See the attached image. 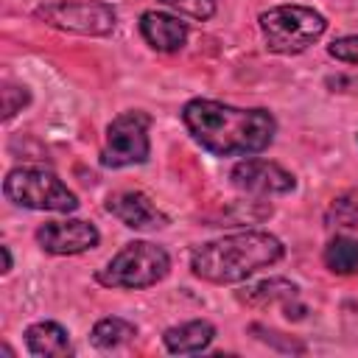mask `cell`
I'll use <instances>...</instances> for the list:
<instances>
[{
    "instance_id": "cell-9",
    "label": "cell",
    "mask_w": 358,
    "mask_h": 358,
    "mask_svg": "<svg viewBox=\"0 0 358 358\" xmlns=\"http://www.w3.org/2000/svg\"><path fill=\"white\" fill-rule=\"evenodd\" d=\"M36 243L42 252L56 255V257H70L90 252L101 243V232L92 221L84 218H62V221H45L34 232Z\"/></svg>"
},
{
    "instance_id": "cell-22",
    "label": "cell",
    "mask_w": 358,
    "mask_h": 358,
    "mask_svg": "<svg viewBox=\"0 0 358 358\" xmlns=\"http://www.w3.org/2000/svg\"><path fill=\"white\" fill-rule=\"evenodd\" d=\"M355 140H358V134H355Z\"/></svg>"
},
{
    "instance_id": "cell-11",
    "label": "cell",
    "mask_w": 358,
    "mask_h": 358,
    "mask_svg": "<svg viewBox=\"0 0 358 358\" xmlns=\"http://www.w3.org/2000/svg\"><path fill=\"white\" fill-rule=\"evenodd\" d=\"M137 28L143 42L157 53H176L187 45V36H190V25L179 14L157 11V8L143 11L137 20Z\"/></svg>"
},
{
    "instance_id": "cell-19",
    "label": "cell",
    "mask_w": 358,
    "mask_h": 358,
    "mask_svg": "<svg viewBox=\"0 0 358 358\" xmlns=\"http://www.w3.org/2000/svg\"><path fill=\"white\" fill-rule=\"evenodd\" d=\"M327 53H330L336 62H341V64L358 67V34L336 36V39L327 45Z\"/></svg>"
},
{
    "instance_id": "cell-5",
    "label": "cell",
    "mask_w": 358,
    "mask_h": 358,
    "mask_svg": "<svg viewBox=\"0 0 358 358\" xmlns=\"http://www.w3.org/2000/svg\"><path fill=\"white\" fill-rule=\"evenodd\" d=\"M3 196L22 210L36 213H76L78 196L48 168L39 165H17L3 179Z\"/></svg>"
},
{
    "instance_id": "cell-16",
    "label": "cell",
    "mask_w": 358,
    "mask_h": 358,
    "mask_svg": "<svg viewBox=\"0 0 358 358\" xmlns=\"http://www.w3.org/2000/svg\"><path fill=\"white\" fill-rule=\"evenodd\" d=\"M322 263L327 271H333L338 277L358 274V238H350V235L330 238L322 252Z\"/></svg>"
},
{
    "instance_id": "cell-12",
    "label": "cell",
    "mask_w": 358,
    "mask_h": 358,
    "mask_svg": "<svg viewBox=\"0 0 358 358\" xmlns=\"http://www.w3.org/2000/svg\"><path fill=\"white\" fill-rule=\"evenodd\" d=\"M25 350L36 358H64L73 355V344H70V333L64 324L53 322V319H39L34 324L25 327Z\"/></svg>"
},
{
    "instance_id": "cell-3",
    "label": "cell",
    "mask_w": 358,
    "mask_h": 358,
    "mask_svg": "<svg viewBox=\"0 0 358 358\" xmlns=\"http://www.w3.org/2000/svg\"><path fill=\"white\" fill-rule=\"evenodd\" d=\"M257 25H260V36L266 48L277 56L305 53L327 31L324 14L310 6H299V3H282V6H271L260 11Z\"/></svg>"
},
{
    "instance_id": "cell-13",
    "label": "cell",
    "mask_w": 358,
    "mask_h": 358,
    "mask_svg": "<svg viewBox=\"0 0 358 358\" xmlns=\"http://www.w3.org/2000/svg\"><path fill=\"white\" fill-rule=\"evenodd\" d=\"M215 338V324L207 319H190L182 324H173L162 333V344L171 355H193L204 352Z\"/></svg>"
},
{
    "instance_id": "cell-17",
    "label": "cell",
    "mask_w": 358,
    "mask_h": 358,
    "mask_svg": "<svg viewBox=\"0 0 358 358\" xmlns=\"http://www.w3.org/2000/svg\"><path fill=\"white\" fill-rule=\"evenodd\" d=\"M28 103H31V90L25 84H14V81H6L3 84V120L6 123L17 112H22Z\"/></svg>"
},
{
    "instance_id": "cell-18",
    "label": "cell",
    "mask_w": 358,
    "mask_h": 358,
    "mask_svg": "<svg viewBox=\"0 0 358 358\" xmlns=\"http://www.w3.org/2000/svg\"><path fill=\"white\" fill-rule=\"evenodd\" d=\"M157 3H162V6H168V8H173V11H179V17L182 14H190L193 20H210L213 14H215V8H218V3L215 0H157Z\"/></svg>"
},
{
    "instance_id": "cell-14",
    "label": "cell",
    "mask_w": 358,
    "mask_h": 358,
    "mask_svg": "<svg viewBox=\"0 0 358 358\" xmlns=\"http://www.w3.org/2000/svg\"><path fill=\"white\" fill-rule=\"evenodd\" d=\"M299 296V285L285 280V277H271V280H260L255 285H246L243 291H238V302L249 305V308H268V305H285L288 299Z\"/></svg>"
},
{
    "instance_id": "cell-8",
    "label": "cell",
    "mask_w": 358,
    "mask_h": 358,
    "mask_svg": "<svg viewBox=\"0 0 358 358\" xmlns=\"http://www.w3.org/2000/svg\"><path fill=\"white\" fill-rule=\"evenodd\" d=\"M229 182L232 187L252 196H285L296 187V176L288 168L263 157H246L235 162L229 171Z\"/></svg>"
},
{
    "instance_id": "cell-10",
    "label": "cell",
    "mask_w": 358,
    "mask_h": 358,
    "mask_svg": "<svg viewBox=\"0 0 358 358\" xmlns=\"http://www.w3.org/2000/svg\"><path fill=\"white\" fill-rule=\"evenodd\" d=\"M106 213L134 232H151L168 227V215L143 190H120L106 199Z\"/></svg>"
},
{
    "instance_id": "cell-21",
    "label": "cell",
    "mask_w": 358,
    "mask_h": 358,
    "mask_svg": "<svg viewBox=\"0 0 358 358\" xmlns=\"http://www.w3.org/2000/svg\"><path fill=\"white\" fill-rule=\"evenodd\" d=\"M0 255H3V274H8V271L14 268V257H11L8 243H3V246H0Z\"/></svg>"
},
{
    "instance_id": "cell-1",
    "label": "cell",
    "mask_w": 358,
    "mask_h": 358,
    "mask_svg": "<svg viewBox=\"0 0 358 358\" xmlns=\"http://www.w3.org/2000/svg\"><path fill=\"white\" fill-rule=\"evenodd\" d=\"M179 115L193 143L213 157H255L277 134V120L263 106L243 109L213 98H190Z\"/></svg>"
},
{
    "instance_id": "cell-15",
    "label": "cell",
    "mask_w": 358,
    "mask_h": 358,
    "mask_svg": "<svg viewBox=\"0 0 358 358\" xmlns=\"http://www.w3.org/2000/svg\"><path fill=\"white\" fill-rule=\"evenodd\" d=\"M134 336H137V324L129 322V319H123V316H103L90 330L92 347H98L103 352L126 347L129 341H134Z\"/></svg>"
},
{
    "instance_id": "cell-4",
    "label": "cell",
    "mask_w": 358,
    "mask_h": 358,
    "mask_svg": "<svg viewBox=\"0 0 358 358\" xmlns=\"http://www.w3.org/2000/svg\"><path fill=\"white\" fill-rule=\"evenodd\" d=\"M171 271V255L151 241H129L117 255L109 257L103 268L95 271L98 285L103 288H123V291H143L162 282Z\"/></svg>"
},
{
    "instance_id": "cell-2",
    "label": "cell",
    "mask_w": 358,
    "mask_h": 358,
    "mask_svg": "<svg viewBox=\"0 0 358 358\" xmlns=\"http://www.w3.org/2000/svg\"><path fill=\"white\" fill-rule=\"evenodd\" d=\"M282 257L285 246L277 235L266 229H243L196 246L190 255V271L196 280L210 285H235Z\"/></svg>"
},
{
    "instance_id": "cell-7",
    "label": "cell",
    "mask_w": 358,
    "mask_h": 358,
    "mask_svg": "<svg viewBox=\"0 0 358 358\" xmlns=\"http://www.w3.org/2000/svg\"><path fill=\"white\" fill-rule=\"evenodd\" d=\"M151 115L143 109H126L115 115L106 126L103 148H101V165L103 168H129L143 165L151 157Z\"/></svg>"
},
{
    "instance_id": "cell-20",
    "label": "cell",
    "mask_w": 358,
    "mask_h": 358,
    "mask_svg": "<svg viewBox=\"0 0 358 358\" xmlns=\"http://www.w3.org/2000/svg\"><path fill=\"white\" fill-rule=\"evenodd\" d=\"M324 87L330 92H358V76H344V73L327 76L324 78Z\"/></svg>"
},
{
    "instance_id": "cell-6",
    "label": "cell",
    "mask_w": 358,
    "mask_h": 358,
    "mask_svg": "<svg viewBox=\"0 0 358 358\" xmlns=\"http://www.w3.org/2000/svg\"><path fill=\"white\" fill-rule=\"evenodd\" d=\"M34 17L56 31L78 36H109L117 28V11L106 0H50L36 6Z\"/></svg>"
}]
</instances>
